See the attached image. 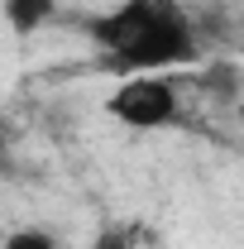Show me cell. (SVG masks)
<instances>
[{
    "instance_id": "obj_1",
    "label": "cell",
    "mask_w": 244,
    "mask_h": 249,
    "mask_svg": "<svg viewBox=\"0 0 244 249\" xmlns=\"http://www.w3.org/2000/svg\"><path fill=\"white\" fill-rule=\"evenodd\" d=\"M87 29L124 77L163 72V67L187 62L196 53V34H192L177 0H124L110 15L91 19Z\"/></svg>"
},
{
    "instance_id": "obj_2",
    "label": "cell",
    "mask_w": 244,
    "mask_h": 249,
    "mask_svg": "<svg viewBox=\"0 0 244 249\" xmlns=\"http://www.w3.org/2000/svg\"><path fill=\"white\" fill-rule=\"evenodd\" d=\"M105 110L129 129H163V124L177 115V91L168 77L158 72H139V77H124L115 96L105 101Z\"/></svg>"
},
{
    "instance_id": "obj_3",
    "label": "cell",
    "mask_w": 244,
    "mask_h": 249,
    "mask_svg": "<svg viewBox=\"0 0 244 249\" xmlns=\"http://www.w3.org/2000/svg\"><path fill=\"white\" fill-rule=\"evenodd\" d=\"M0 15H5V24L19 34V38H29V34H38L58 15V0H5Z\"/></svg>"
},
{
    "instance_id": "obj_4",
    "label": "cell",
    "mask_w": 244,
    "mask_h": 249,
    "mask_svg": "<svg viewBox=\"0 0 244 249\" xmlns=\"http://www.w3.org/2000/svg\"><path fill=\"white\" fill-rule=\"evenodd\" d=\"M91 249H139V230L134 225H105L91 240Z\"/></svg>"
},
{
    "instance_id": "obj_5",
    "label": "cell",
    "mask_w": 244,
    "mask_h": 249,
    "mask_svg": "<svg viewBox=\"0 0 244 249\" xmlns=\"http://www.w3.org/2000/svg\"><path fill=\"white\" fill-rule=\"evenodd\" d=\"M0 249H58V240H53L48 230H38V225H24V230L5 235V245H0Z\"/></svg>"
},
{
    "instance_id": "obj_6",
    "label": "cell",
    "mask_w": 244,
    "mask_h": 249,
    "mask_svg": "<svg viewBox=\"0 0 244 249\" xmlns=\"http://www.w3.org/2000/svg\"><path fill=\"white\" fill-rule=\"evenodd\" d=\"M235 115H240V124H244V96H240V106H235Z\"/></svg>"
}]
</instances>
